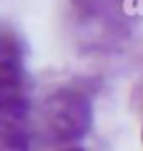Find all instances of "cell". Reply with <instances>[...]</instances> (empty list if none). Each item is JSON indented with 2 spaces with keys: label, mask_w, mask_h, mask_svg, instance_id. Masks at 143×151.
<instances>
[{
  "label": "cell",
  "mask_w": 143,
  "mask_h": 151,
  "mask_svg": "<svg viewBox=\"0 0 143 151\" xmlns=\"http://www.w3.org/2000/svg\"><path fill=\"white\" fill-rule=\"evenodd\" d=\"M93 120L95 111L88 92L78 86H61L40 103L32 134L34 139L38 134L46 145L72 147L91 132Z\"/></svg>",
  "instance_id": "6da1fadb"
},
{
  "label": "cell",
  "mask_w": 143,
  "mask_h": 151,
  "mask_svg": "<svg viewBox=\"0 0 143 151\" xmlns=\"http://www.w3.org/2000/svg\"><path fill=\"white\" fill-rule=\"evenodd\" d=\"M25 63L19 40L0 27V111H30Z\"/></svg>",
  "instance_id": "7a4b0ae2"
},
{
  "label": "cell",
  "mask_w": 143,
  "mask_h": 151,
  "mask_svg": "<svg viewBox=\"0 0 143 151\" xmlns=\"http://www.w3.org/2000/svg\"><path fill=\"white\" fill-rule=\"evenodd\" d=\"M30 111H0V151H32Z\"/></svg>",
  "instance_id": "3957f363"
},
{
  "label": "cell",
  "mask_w": 143,
  "mask_h": 151,
  "mask_svg": "<svg viewBox=\"0 0 143 151\" xmlns=\"http://www.w3.org/2000/svg\"><path fill=\"white\" fill-rule=\"evenodd\" d=\"M61 151H84L82 147H76V145H72V147H65V149H61Z\"/></svg>",
  "instance_id": "277c9868"
},
{
  "label": "cell",
  "mask_w": 143,
  "mask_h": 151,
  "mask_svg": "<svg viewBox=\"0 0 143 151\" xmlns=\"http://www.w3.org/2000/svg\"><path fill=\"white\" fill-rule=\"evenodd\" d=\"M141 141H143V130H141Z\"/></svg>",
  "instance_id": "5b68a950"
}]
</instances>
